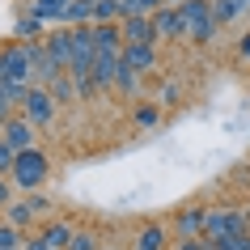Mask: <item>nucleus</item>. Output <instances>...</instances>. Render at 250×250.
<instances>
[{
  "label": "nucleus",
  "mask_w": 250,
  "mask_h": 250,
  "mask_svg": "<svg viewBox=\"0 0 250 250\" xmlns=\"http://www.w3.org/2000/svg\"><path fill=\"white\" fill-rule=\"evenodd\" d=\"M68 250H102V242H98L93 233H85V229H81V233H72V242H68Z\"/></svg>",
  "instance_id": "23"
},
{
  "label": "nucleus",
  "mask_w": 250,
  "mask_h": 250,
  "mask_svg": "<svg viewBox=\"0 0 250 250\" xmlns=\"http://www.w3.org/2000/svg\"><path fill=\"white\" fill-rule=\"evenodd\" d=\"M204 216H208V208H183L178 212V221H174V229H178V237L183 242H191V237H204Z\"/></svg>",
  "instance_id": "10"
},
{
  "label": "nucleus",
  "mask_w": 250,
  "mask_h": 250,
  "mask_svg": "<svg viewBox=\"0 0 250 250\" xmlns=\"http://www.w3.org/2000/svg\"><path fill=\"white\" fill-rule=\"evenodd\" d=\"M0 81H17V85H34V64L26 55V42H13L0 51Z\"/></svg>",
  "instance_id": "4"
},
{
  "label": "nucleus",
  "mask_w": 250,
  "mask_h": 250,
  "mask_svg": "<svg viewBox=\"0 0 250 250\" xmlns=\"http://www.w3.org/2000/svg\"><path fill=\"white\" fill-rule=\"evenodd\" d=\"M119 64H123V51H98V60H93V81H98V89H110L119 77Z\"/></svg>",
  "instance_id": "9"
},
{
  "label": "nucleus",
  "mask_w": 250,
  "mask_h": 250,
  "mask_svg": "<svg viewBox=\"0 0 250 250\" xmlns=\"http://www.w3.org/2000/svg\"><path fill=\"white\" fill-rule=\"evenodd\" d=\"M39 30H42V21H39V17H21V21H17V39H34V34H39Z\"/></svg>",
  "instance_id": "25"
},
{
  "label": "nucleus",
  "mask_w": 250,
  "mask_h": 250,
  "mask_svg": "<svg viewBox=\"0 0 250 250\" xmlns=\"http://www.w3.org/2000/svg\"><path fill=\"white\" fill-rule=\"evenodd\" d=\"M47 89H51V98H55V102H72V98H77V81H72V77L64 72V77H55L51 85H47Z\"/></svg>",
  "instance_id": "20"
},
{
  "label": "nucleus",
  "mask_w": 250,
  "mask_h": 250,
  "mask_svg": "<svg viewBox=\"0 0 250 250\" xmlns=\"http://www.w3.org/2000/svg\"><path fill=\"white\" fill-rule=\"evenodd\" d=\"M250 9V0H212V17H216V26H229L237 17Z\"/></svg>",
  "instance_id": "14"
},
{
  "label": "nucleus",
  "mask_w": 250,
  "mask_h": 250,
  "mask_svg": "<svg viewBox=\"0 0 250 250\" xmlns=\"http://www.w3.org/2000/svg\"><path fill=\"white\" fill-rule=\"evenodd\" d=\"M0 132H4V119H0Z\"/></svg>",
  "instance_id": "32"
},
{
  "label": "nucleus",
  "mask_w": 250,
  "mask_h": 250,
  "mask_svg": "<svg viewBox=\"0 0 250 250\" xmlns=\"http://www.w3.org/2000/svg\"><path fill=\"white\" fill-rule=\"evenodd\" d=\"M174 250H208V242H204V237H191V242H178Z\"/></svg>",
  "instance_id": "28"
},
{
  "label": "nucleus",
  "mask_w": 250,
  "mask_h": 250,
  "mask_svg": "<svg viewBox=\"0 0 250 250\" xmlns=\"http://www.w3.org/2000/svg\"><path fill=\"white\" fill-rule=\"evenodd\" d=\"M93 42H98V51H123V30L119 26H93Z\"/></svg>",
  "instance_id": "15"
},
{
  "label": "nucleus",
  "mask_w": 250,
  "mask_h": 250,
  "mask_svg": "<svg viewBox=\"0 0 250 250\" xmlns=\"http://www.w3.org/2000/svg\"><path fill=\"white\" fill-rule=\"evenodd\" d=\"M0 208H9V183L0 178Z\"/></svg>",
  "instance_id": "30"
},
{
  "label": "nucleus",
  "mask_w": 250,
  "mask_h": 250,
  "mask_svg": "<svg viewBox=\"0 0 250 250\" xmlns=\"http://www.w3.org/2000/svg\"><path fill=\"white\" fill-rule=\"evenodd\" d=\"M123 30V42H136V47H157V26L153 17H123L119 21Z\"/></svg>",
  "instance_id": "6"
},
{
  "label": "nucleus",
  "mask_w": 250,
  "mask_h": 250,
  "mask_svg": "<svg viewBox=\"0 0 250 250\" xmlns=\"http://www.w3.org/2000/svg\"><path fill=\"white\" fill-rule=\"evenodd\" d=\"M136 123H140V127H153V123H157V106H140V110H136Z\"/></svg>",
  "instance_id": "27"
},
{
  "label": "nucleus",
  "mask_w": 250,
  "mask_h": 250,
  "mask_svg": "<svg viewBox=\"0 0 250 250\" xmlns=\"http://www.w3.org/2000/svg\"><path fill=\"white\" fill-rule=\"evenodd\" d=\"M237 51H242V55H250V34H242V42H237Z\"/></svg>",
  "instance_id": "31"
},
{
  "label": "nucleus",
  "mask_w": 250,
  "mask_h": 250,
  "mask_svg": "<svg viewBox=\"0 0 250 250\" xmlns=\"http://www.w3.org/2000/svg\"><path fill=\"white\" fill-rule=\"evenodd\" d=\"M208 250H250V233L246 237H216V242H208Z\"/></svg>",
  "instance_id": "22"
},
{
  "label": "nucleus",
  "mask_w": 250,
  "mask_h": 250,
  "mask_svg": "<svg viewBox=\"0 0 250 250\" xmlns=\"http://www.w3.org/2000/svg\"><path fill=\"white\" fill-rule=\"evenodd\" d=\"M153 26H157V39H187V21L178 13V4H166L153 13Z\"/></svg>",
  "instance_id": "8"
},
{
  "label": "nucleus",
  "mask_w": 250,
  "mask_h": 250,
  "mask_svg": "<svg viewBox=\"0 0 250 250\" xmlns=\"http://www.w3.org/2000/svg\"><path fill=\"white\" fill-rule=\"evenodd\" d=\"M21 115H26L34 127L51 123V119H55V98H51V89H47V85H30L26 102H21Z\"/></svg>",
  "instance_id": "5"
},
{
  "label": "nucleus",
  "mask_w": 250,
  "mask_h": 250,
  "mask_svg": "<svg viewBox=\"0 0 250 250\" xmlns=\"http://www.w3.org/2000/svg\"><path fill=\"white\" fill-rule=\"evenodd\" d=\"M136 250H166V229H161V225H148V229H140V237H136Z\"/></svg>",
  "instance_id": "17"
},
{
  "label": "nucleus",
  "mask_w": 250,
  "mask_h": 250,
  "mask_svg": "<svg viewBox=\"0 0 250 250\" xmlns=\"http://www.w3.org/2000/svg\"><path fill=\"white\" fill-rule=\"evenodd\" d=\"M47 157H42L39 148H30V153H17V161H13V187H21V191H34V187H42V178H47Z\"/></svg>",
  "instance_id": "3"
},
{
  "label": "nucleus",
  "mask_w": 250,
  "mask_h": 250,
  "mask_svg": "<svg viewBox=\"0 0 250 250\" xmlns=\"http://www.w3.org/2000/svg\"><path fill=\"white\" fill-rule=\"evenodd\" d=\"M166 9V0H123V17H153Z\"/></svg>",
  "instance_id": "18"
},
{
  "label": "nucleus",
  "mask_w": 250,
  "mask_h": 250,
  "mask_svg": "<svg viewBox=\"0 0 250 250\" xmlns=\"http://www.w3.org/2000/svg\"><path fill=\"white\" fill-rule=\"evenodd\" d=\"M178 13H183V21H187V39L212 42L216 34H221L216 17H212V0H183V4H178Z\"/></svg>",
  "instance_id": "2"
},
{
  "label": "nucleus",
  "mask_w": 250,
  "mask_h": 250,
  "mask_svg": "<svg viewBox=\"0 0 250 250\" xmlns=\"http://www.w3.org/2000/svg\"><path fill=\"white\" fill-rule=\"evenodd\" d=\"M13 161H17V153L0 140V174H13Z\"/></svg>",
  "instance_id": "26"
},
{
  "label": "nucleus",
  "mask_w": 250,
  "mask_h": 250,
  "mask_svg": "<svg viewBox=\"0 0 250 250\" xmlns=\"http://www.w3.org/2000/svg\"><path fill=\"white\" fill-rule=\"evenodd\" d=\"M21 250H51V246H47L42 237H34V242H26V246H21Z\"/></svg>",
  "instance_id": "29"
},
{
  "label": "nucleus",
  "mask_w": 250,
  "mask_h": 250,
  "mask_svg": "<svg viewBox=\"0 0 250 250\" xmlns=\"http://www.w3.org/2000/svg\"><path fill=\"white\" fill-rule=\"evenodd\" d=\"M0 250H21V233L13 225H0Z\"/></svg>",
  "instance_id": "24"
},
{
  "label": "nucleus",
  "mask_w": 250,
  "mask_h": 250,
  "mask_svg": "<svg viewBox=\"0 0 250 250\" xmlns=\"http://www.w3.org/2000/svg\"><path fill=\"white\" fill-rule=\"evenodd\" d=\"M250 233V212L246 208H233V204H225V208H208L204 216V237L216 242V237H246Z\"/></svg>",
  "instance_id": "1"
},
{
  "label": "nucleus",
  "mask_w": 250,
  "mask_h": 250,
  "mask_svg": "<svg viewBox=\"0 0 250 250\" xmlns=\"http://www.w3.org/2000/svg\"><path fill=\"white\" fill-rule=\"evenodd\" d=\"M72 233H77V229H68L64 221H55V225H47V229H42V242H47V246L51 250H68V242H72Z\"/></svg>",
  "instance_id": "16"
},
{
  "label": "nucleus",
  "mask_w": 250,
  "mask_h": 250,
  "mask_svg": "<svg viewBox=\"0 0 250 250\" xmlns=\"http://www.w3.org/2000/svg\"><path fill=\"white\" fill-rule=\"evenodd\" d=\"M123 64L136 68V72H148V68H157V47H136V42H123Z\"/></svg>",
  "instance_id": "12"
},
{
  "label": "nucleus",
  "mask_w": 250,
  "mask_h": 250,
  "mask_svg": "<svg viewBox=\"0 0 250 250\" xmlns=\"http://www.w3.org/2000/svg\"><path fill=\"white\" fill-rule=\"evenodd\" d=\"M0 140L13 148V153H30V148H34V123H30L26 115H21V119H9L4 132H0Z\"/></svg>",
  "instance_id": "7"
},
{
  "label": "nucleus",
  "mask_w": 250,
  "mask_h": 250,
  "mask_svg": "<svg viewBox=\"0 0 250 250\" xmlns=\"http://www.w3.org/2000/svg\"><path fill=\"white\" fill-rule=\"evenodd\" d=\"M64 21H72V26H93V4L89 0H72L68 13H64Z\"/></svg>",
  "instance_id": "19"
},
{
  "label": "nucleus",
  "mask_w": 250,
  "mask_h": 250,
  "mask_svg": "<svg viewBox=\"0 0 250 250\" xmlns=\"http://www.w3.org/2000/svg\"><path fill=\"white\" fill-rule=\"evenodd\" d=\"M89 4H102V0H89Z\"/></svg>",
  "instance_id": "33"
},
{
  "label": "nucleus",
  "mask_w": 250,
  "mask_h": 250,
  "mask_svg": "<svg viewBox=\"0 0 250 250\" xmlns=\"http://www.w3.org/2000/svg\"><path fill=\"white\" fill-rule=\"evenodd\" d=\"M42 208H47L42 199H17V204H9V225H13V229H26Z\"/></svg>",
  "instance_id": "13"
},
{
  "label": "nucleus",
  "mask_w": 250,
  "mask_h": 250,
  "mask_svg": "<svg viewBox=\"0 0 250 250\" xmlns=\"http://www.w3.org/2000/svg\"><path fill=\"white\" fill-rule=\"evenodd\" d=\"M42 42H47V55L68 72V64H72V30H55V34H47Z\"/></svg>",
  "instance_id": "11"
},
{
  "label": "nucleus",
  "mask_w": 250,
  "mask_h": 250,
  "mask_svg": "<svg viewBox=\"0 0 250 250\" xmlns=\"http://www.w3.org/2000/svg\"><path fill=\"white\" fill-rule=\"evenodd\" d=\"M115 89H123V93H140V72H136V68H127V64H119Z\"/></svg>",
  "instance_id": "21"
}]
</instances>
